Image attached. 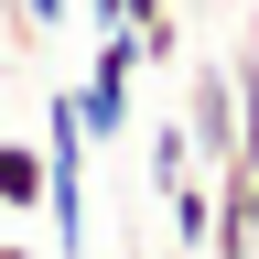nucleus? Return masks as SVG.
Listing matches in <instances>:
<instances>
[{
	"label": "nucleus",
	"mask_w": 259,
	"mask_h": 259,
	"mask_svg": "<svg viewBox=\"0 0 259 259\" xmlns=\"http://www.w3.org/2000/svg\"><path fill=\"white\" fill-rule=\"evenodd\" d=\"M141 76H151V65H141L130 32H97V44H87V76L65 87V97H76V130H87L97 151H119L130 130H141Z\"/></svg>",
	"instance_id": "nucleus-1"
},
{
	"label": "nucleus",
	"mask_w": 259,
	"mask_h": 259,
	"mask_svg": "<svg viewBox=\"0 0 259 259\" xmlns=\"http://www.w3.org/2000/svg\"><path fill=\"white\" fill-rule=\"evenodd\" d=\"M184 141L205 162H238V76L227 65H194L184 76Z\"/></svg>",
	"instance_id": "nucleus-2"
},
{
	"label": "nucleus",
	"mask_w": 259,
	"mask_h": 259,
	"mask_svg": "<svg viewBox=\"0 0 259 259\" xmlns=\"http://www.w3.org/2000/svg\"><path fill=\"white\" fill-rule=\"evenodd\" d=\"M205 259H259V162H216V227Z\"/></svg>",
	"instance_id": "nucleus-3"
},
{
	"label": "nucleus",
	"mask_w": 259,
	"mask_h": 259,
	"mask_svg": "<svg viewBox=\"0 0 259 259\" xmlns=\"http://www.w3.org/2000/svg\"><path fill=\"white\" fill-rule=\"evenodd\" d=\"M0 216H11V227L44 216V141L11 130V119H0Z\"/></svg>",
	"instance_id": "nucleus-4"
},
{
	"label": "nucleus",
	"mask_w": 259,
	"mask_h": 259,
	"mask_svg": "<svg viewBox=\"0 0 259 259\" xmlns=\"http://www.w3.org/2000/svg\"><path fill=\"white\" fill-rule=\"evenodd\" d=\"M119 32L141 44V65H173V54H184V11H173V0H130Z\"/></svg>",
	"instance_id": "nucleus-5"
},
{
	"label": "nucleus",
	"mask_w": 259,
	"mask_h": 259,
	"mask_svg": "<svg viewBox=\"0 0 259 259\" xmlns=\"http://www.w3.org/2000/svg\"><path fill=\"white\" fill-rule=\"evenodd\" d=\"M141 173H151V194L194 184V141H184V119H162V130H151V162H141Z\"/></svg>",
	"instance_id": "nucleus-6"
},
{
	"label": "nucleus",
	"mask_w": 259,
	"mask_h": 259,
	"mask_svg": "<svg viewBox=\"0 0 259 259\" xmlns=\"http://www.w3.org/2000/svg\"><path fill=\"white\" fill-rule=\"evenodd\" d=\"M227 76H238V162H259V44L227 54Z\"/></svg>",
	"instance_id": "nucleus-7"
},
{
	"label": "nucleus",
	"mask_w": 259,
	"mask_h": 259,
	"mask_svg": "<svg viewBox=\"0 0 259 259\" xmlns=\"http://www.w3.org/2000/svg\"><path fill=\"white\" fill-rule=\"evenodd\" d=\"M162 205H173V238H184V248H205V227H216V184H173Z\"/></svg>",
	"instance_id": "nucleus-8"
},
{
	"label": "nucleus",
	"mask_w": 259,
	"mask_h": 259,
	"mask_svg": "<svg viewBox=\"0 0 259 259\" xmlns=\"http://www.w3.org/2000/svg\"><path fill=\"white\" fill-rule=\"evenodd\" d=\"M65 11H76V0H22V32H54Z\"/></svg>",
	"instance_id": "nucleus-9"
},
{
	"label": "nucleus",
	"mask_w": 259,
	"mask_h": 259,
	"mask_svg": "<svg viewBox=\"0 0 259 259\" xmlns=\"http://www.w3.org/2000/svg\"><path fill=\"white\" fill-rule=\"evenodd\" d=\"M76 11H87V32H119V11H130V0H76Z\"/></svg>",
	"instance_id": "nucleus-10"
},
{
	"label": "nucleus",
	"mask_w": 259,
	"mask_h": 259,
	"mask_svg": "<svg viewBox=\"0 0 259 259\" xmlns=\"http://www.w3.org/2000/svg\"><path fill=\"white\" fill-rule=\"evenodd\" d=\"M0 259H44V248H22V238H0Z\"/></svg>",
	"instance_id": "nucleus-11"
},
{
	"label": "nucleus",
	"mask_w": 259,
	"mask_h": 259,
	"mask_svg": "<svg viewBox=\"0 0 259 259\" xmlns=\"http://www.w3.org/2000/svg\"><path fill=\"white\" fill-rule=\"evenodd\" d=\"M216 11H238V0H216Z\"/></svg>",
	"instance_id": "nucleus-12"
},
{
	"label": "nucleus",
	"mask_w": 259,
	"mask_h": 259,
	"mask_svg": "<svg viewBox=\"0 0 259 259\" xmlns=\"http://www.w3.org/2000/svg\"><path fill=\"white\" fill-rule=\"evenodd\" d=\"M108 259H130V248H108Z\"/></svg>",
	"instance_id": "nucleus-13"
}]
</instances>
